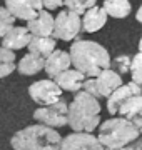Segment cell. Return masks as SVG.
Segmentation results:
<instances>
[{"label":"cell","instance_id":"19","mask_svg":"<svg viewBox=\"0 0 142 150\" xmlns=\"http://www.w3.org/2000/svg\"><path fill=\"white\" fill-rule=\"evenodd\" d=\"M109 17L114 18H126L132 10V5L129 0H104L102 5Z\"/></svg>","mask_w":142,"mask_h":150},{"label":"cell","instance_id":"7","mask_svg":"<svg viewBox=\"0 0 142 150\" xmlns=\"http://www.w3.org/2000/svg\"><path fill=\"white\" fill-rule=\"evenodd\" d=\"M28 95L38 105H52L60 100L62 88L54 79H44V80L33 82L28 87Z\"/></svg>","mask_w":142,"mask_h":150},{"label":"cell","instance_id":"21","mask_svg":"<svg viewBox=\"0 0 142 150\" xmlns=\"http://www.w3.org/2000/svg\"><path fill=\"white\" fill-rule=\"evenodd\" d=\"M141 110H142V93L127 98L126 102L120 105L119 115L120 117H126V118H131L132 115H136V113L141 112Z\"/></svg>","mask_w":142,"mask_h":150},{"label":"cell","instance_id":"15","mask_svg":"<svg viewBox=\"0 0 142 150\" xmlns=\"http://www.w3.org/2000/svg\"><path fill=\"white\" fill-rule=\"evenodd\" d=\"M85 79H87V77H85V75H84L80 70L69 69V70H65V72H62L60 75H57L54 80L60 85V88H62V90L74 92V93H77V92L82 90Z\"/></svg>","mask_w":142,"mask_h":150},{"label":"cell","instance_id":"13","mask_svg":"<svg viewBox=\"0 0 142 150\" xmlns=\"http://www.w3.org/2000/svg\"><path fill=\"white\" fill-rule=\"evenodd\" d=\"M54 23L55 18L49 13V10H42L35 18L27 22V28L33 37H52Z\"/></svg>","mask_w":142,"mask_h":150},{"label":"cell","instance_id":"2","mask_svg":"<svg viewBox=\"0 0 142 150\" xmlns=\"http://www.w3.org/2000/svg\"><path fill=\"white\" fill-rule=\"evenodd\" d=\"M100 123V102L87 92H77L69 103V127L72 132L92 134Z\"/></svg>","mask_w":142,"mask_h":150},{"label":"cell","instance_id":"16","mask_svg":"<svg viewBox=\"0 0 142 150\" xmlns=\"http://www.w3.org/2000/svg\"><path fill=\"white\" fill-rule=\"evenodd\" d=\"M107 12L104 7H92L84 13L82 18V30L87 33H95L107 23Z\"/></svg>","mask_w":142,"mask_h":150},{"label":"cell","instance_id":"1","mask_svg":"<svg viewBox=\"0 0 142 150\" xmlns=\"http://www.w3.org/2000/svg\"><path fill=\"white\" fill-rule=\"evenodd\" d=\"M69 54L74 69L80 70L85 77H97L102 70L110 69L112 65L107 48L92 40H75L70 45Z\"/></svg>","mask_w":142,"mask_h":150},{"label":"cell","instance_id":"18","mask_svg":"<svg viewBox=\"0 0 142 150\" xmlns=\"http://www.w3.org/2000/svg\"><path fill=\"white\" fill-rule=\"evenodd\" d=\"M55 45H57V40L54 37H32L27 48H28V52L42 55V57L47 59L55 50Z\"/></svg>","mask_w":142,"mask_h":150},{"label":"cell","instance_id":"29","mask_svg":"<svg viewBox=\"0 0 142 150\" xmlns=\"http://www.w3.org/2000/svg\"><path fill=\"white\" fill-rule=\"evenodd\" d=\"M129 120H131V122L136 125L137 130H139V132H141V135H142V110H141V112H137L136 115H132Z\"/></svg>","mask_w":142,"mask_h":150},{"label":"cell","instance_id":"28","mask_svg":"<svg viewBox=\"0 0 142 150\" xmlns=\"http://www.w3.org/2000/svg\"><path fill=\"white\" fill-rule=\"evenodd\" d=\"M142 149V137L136 140V142H132L129 145H124V147H119V149H105V150H141Z\"/></svg>","mask_w":142,"mask_h":150},{"label":"cell","instance_id":"20","mask_svg":"<svg viewBox=\"0 0 142 150\" xmlns=\"http://www.w3.org/2000/svg\"><path fill=\"white\" fill-rule=\"evenodd\" d=\"M17 69V59L13 50L0 47V79H5Z\"/></svg>","mask_w":142,"mask_h":150},{"label":"cell","instance_id":"30","mask_svg":"<svg viewBox=\"0 0 142 150\" xmlns=\"http://www.w3.org/2000/svg\"><path fill=\"white\" fill-rule=\"evenodd\" d=\"M136 18H137V22H141V23H142V5L139 7V10H137V13H136Z\"/></svg>","mask_w":142,"mask_h":150},{"label":"cell","instance_id":"24","mask_svg":"<svg viewBox=\"0 0 142 150\" xmlns=\"http://www.w3.org/2000/svg\"><path fill=\"white\" fill-rule=\"evenodd\" d=\"M131 77L132 80L142 85V50H139V54L134 55L132 59V65H131Z\"/></svg>","mask_w":142,"mask_h":150},{"label":"cell","instance_id":"31","mask_svg":"<svg viewBox=\"0 0 142 150\" xmlns=\"http://www.w3.org/2000/svg\"><path fill=\"white\" fill-rule=\"evenodd\" d=\"M139 50H142V37H141V40H139Z\"/></svg>","mask_w":142,"mask_h":150},{"label":"cell","instance_id":"26","mask_svg":"<svg viewBox=\"0 0 142 150\" xmlns=\"http://www.w3.org/2000/svg\"><path fill=\"white\" fill-rule=\"evenodd\" d=\"M84 92H87V93H90V95L97 97L99 98V92H97V85H95V77H89V79H85V82H84V87H82Z\"/></svg>","mask_w":142,"mask_h":150},{"label":"cell","instance_id":"23","mask_svg":"<svg viewBox=\"0 0 142 150\" xmlns=\"http://www.w3.org/2000/svg\"><path fill=\"white\" fill-rule=\"evenodd\" d=\"M15 17L7 10V7H0V38H4L12 27H15Z\"/></svg>","mask_w":142,"mask_h":150},{"label":"cell","instance_id":"22","mask_svg":"<svg viewBox=\"0 0 142 150\" xmlns=\"http://www.w3.org/2000/svg\"><path fill=\"white\" fill-rule=\"evenodd\" d=\"M64 5L67 7V10L74 12L77 15H82L89 8L97 5V0H64Z\"/></svg>","mask_w":142,"mask_h":150},{"label":"cell","instance_id":"3","mask_svg":"<svg viewBox=\"0 0 142 150\" xmlns=\"http://www.w3.org/2000/svg\"><path fill=\"white\" fill-rule=\"evenodd\" d=\"M60 134L44 123H33L17 130L10 139L13 150H60Z\"/></svg>","mask_w":142,"mask_h":150},{"label":"cell","instance_id":"10","mask_svg":"<svg viewBox=\"0 0 142 150\" xmlns=\"http://www.w3.org/2000/svg\"><path fill=\"white\" fill-rule=\"evenodd\" d=\"M142 93V85L136 83V82L132 80L129 83H122V85L114 90V93H110V97H107V110H109L110 115H115V113H119V108L120 105L126 102L127 98H131L134 95H141Z\"/></svg>","mask_w":142,"mask_h":150},{"label":"cell","instance_id":"17","mask_svg":"<svg viewBox=\"0 0 142 150\" xmlns=\"http://www.w3.org/2000/svg\"><path fill=\"white\" fill-rule=\"evenodd\" d=\"M45 60L47 59L42 57V55L28 52L17 64V70H18V74H22V75H35L45 69Z\"/></svg>","mask_w":142,"mask_h":150},{"label":"cell","instance_id":"4","mask_svg":"<svg viewBox=\"0 0 142 150\" xmlns=\"http://www.w3.org/2000/svg\"><path fill=\"white\" fill-rule=\"evenodd\" d=\"M97 137L105 149H119L136 142L141 137V132L129 118L110 117L109 120L100 123Z\"/></svg>","mask_w":142,"mask_h":150},{"label":"cell","instance_id":"6","mask_svg":"<svg viewBox=\"0 0 142 150\" xmlns=\"http://www.w3.org/2000/svg\"><path fill=\"white\" fill-rule=\"evenodd\" d=\"M80 30H82V20H80V17L70 10H62L59 15L55 17L52 37L55 40L69 42V40H74V38L79 37Z\"/></svg>","mask_w":142,"mask_h":150},{"label":"cell","instance_id":"27","mask_svg":"<svg viewBox=\"0 0 142 150\" xmlns=\"http://www.w3.org/2000/svg\"><path fill=\"white\" fill-rule=\"evenodd\" d=\"M44 10H57L59 7L64 5V0H42Z\"/></svg>","mask_w":142,"mask_h":150},{"label":"cell","instance_id":"5","mask_svg":"<svg viewBox=\"0 0 142 150\" xmlns=\"http://www.w3.org/2000/svg\"><path fill=\"white\" fill-rule=\"evenodd\" d=\"M33 120L38 123H44L52 129H59L69 123V103H65L62 98L52 105H42L33 112Z\"/></svg>","mask_w":142,"mask_h":150},{"label":"cell","instance_id":"32","mask_svg":"<svg viewBox=\"0 0 142 150\" xmlns=\"http://www.w3.org/2000/svg\"><path fill=\"white\" fill-rule=\"evenodd\" d=\"M141 150H142V149H141Z\"/></svg>","mask_w":142,"mask_h":150},{"label":"cell","instance_id":"12","mask_svg":"<svg viewBox=\"0 0 142 150\" xmlns=\"http://www.w3.org/2000/svg\"><path fill=\"white\" fill-rule=\"evenodd\" d=\"M70 65H72V59L69 52H65V50H54L45 60L44 70L47 72V75L50 79H55L57 75H60L62 72L70 69Z\"/></svg>","mask_w":142,"mask_h":150},{"label":"cell","instance_id":"14","mask_svg":"<svg viewBox=\"0 0 142 150\" xmlns=\"http://www.w3.org/2000/svg\"><path fill=\"white\" fill-rule=\"evenodd\" d=\"M32 37L33 35L27 27H12L5 37L2 38V47L10 50H20L23 47H28Z\"/></svg>","mask_w":142,"mask_h":150},{"label":"cell","instance_id":"25","mask_svg":"<svg viewBox=\"0 0 142 150\" xmlns=\"http://www.w3.org/2000/svg\"><path fill=\"white\" fill-rule=\"evenodd\" d=\"M131 65H132V59L126 54L117 55L114 59V69H115V72H119V74H127V72H131Z\"/></svg>","mask_w":142,"mask_h":150},{"label":"cell","instance_id":"8","mask_svg":"<svg viewBox=\"0 0 142 150\" xmlns=\"http://www.w3.org/2000/svg\"><path fill=\"white\" fill-rule=\"evenodd\" d=\"M60 150H105L99 137L87 132H72L62 139Z\"/></svg>","mask_w":142,"mask_h":150},{"label":"cell","instance_id":"9","mask_svg":"<svg viewBox=\"0 0 142 150\" xmlns=\"http://www.w3.org/2000/svg\"><path fill=\"white\" fill-rule=\"evenodd\" d=\"M7 10L18 20H32L44 10L42 0H5Z\"/></svg>","mask_w":142,"mask_h":150},{"label":"cell","instance_id":"11","mask_svg":"<svg viewBox=\"0 0 142 150\" xmlns=\"http://www.w3.org/2000/svg\"><path fill=\"white\" fill-rule=\"evenodd\" d=\"M95 85H97L99 98L100 97H110V93H114V90H117L122 85V77L115 70L105 69L95 77Z\"/></svg>","mask_w":142,"mask_h":150}]
</instances>
